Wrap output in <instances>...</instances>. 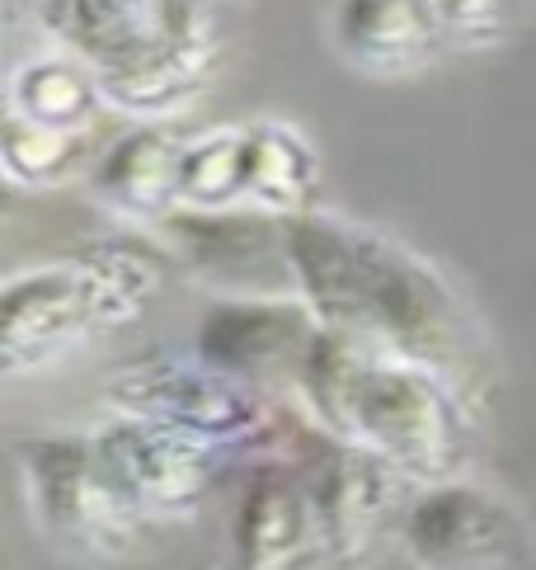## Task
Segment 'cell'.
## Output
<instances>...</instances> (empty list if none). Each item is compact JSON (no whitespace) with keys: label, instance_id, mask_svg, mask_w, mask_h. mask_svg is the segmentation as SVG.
Returning <instances> with one entry per match:
<instances>
[{"label":"cell","instance_id":"obj_14","mask_svg":"<svg viewBox=\"0 0 536 570\" xmlns=\"http://www.w3.org/2000/svg\"><path fill=\"white\" fill-rule=\"evenodd\" d=\"M189 137L179 124H137L122 132L113 147L95 160L90 194L122 227L156 232L165 217L179 213V185H183V151Z\"/></svg>","mask_w":536,"mask_h":570},{"label":"cell","instance_id":"obj_20","mask_svg":"<svg viewBox=\"0 0 536 570\" xmlns=\"http://www.w3.org/2000/svg\"><path fill=\"white\" fill-rule=\"evenodd\" d=\"M438 14L461 48H494L513 29V0H438Z\"/></svg>","mask_w":536,"mask_h":570},{"label":"cell","instance_id":"obj_18","mask_svg":"<svg viewBox=\"0 0 536 570\" xmlns=\"http://www.w3.org/2000/svg\"><path fill=\"white\" fill-rule=\"evenodd\" d=\"M86 156H90V132L43 128L19 114H6V124H0V170H6V185L19 194L67 189L76 170L86 166Z\"/></svg>","mask_w":536,"mask_h":570},{"label":"cell","instance_id":"obj_1","mask_svg":"<svg viewBox=\"0 0 536 570\" xmlns=\"http://www.w3.org/2000/svg\"><path fill=\"white\" fill-rule=\"evenodd\" d=\"M287 264L325 331L428 363L470 401L485 396L489 340L480 321L438 264L400 236L316 208L287 222Z\"/></svg>","mask_w":536,"mask_h":570},{"label":"cell","instance_id":"obj_16","mask_svg":"<svg viewBox=\"0 0 536 570\" xmlns=\"http://www.w3.org/2000/svg\"><path fill=\"white\" fill-rule=\"evenodd\" d=\"M325 160L320 147L287 118L245 124V203L282 222L320 208Z\"/></svg>","mask_w":536,"mask_h":570},{"label":"cell","instance_id":"obj_3","mask_svg":"<svg viewBox=\"0 0 536 570\" xmlns=\"http://www.w3.org/2000/svg\"><path fill=\"white\" fill-rule=\"evenodd\" d=\"M105 405L113 415L170 424L179 434L231 453L240 466L282 443L297 405L274 401L226 377L198 354H141L105 377Z\"/></svg>","mask_w":536,"mask_h":570},{"label":"cell","instance_id":"obj_9","mask_svg":"<svg viewBox=\"0 0 536 570\" xmlns=\"http://www.w3.org/2000/svg\"><path fill=\"white\" fill-rule=\"evenodd\" d=\"M415 570H536L527 519L476 481L424 485L400 523Z\"/></svg>","mask_w":536,"mask_h":570},{"label":"cell","instance_id":"obj_8","mask_svg":"<svg viewBox=\"0 0 536 570\" xmlns=\"http://www.w3.org/2000/svg\"><path fill=\"white\" fill-rule=\"evenodd\" d=\"M170 250L175 269L217 297H274L297 293L292 264H287V222L259 208H179L151 232Z\"/></svg>","mask_w":536,"mask_h":570},{"label":"cell","instance_id":"obj_11","mask_svg":"<svg viewBox=\"0 0 536 570\" xmlns=\"http://www.w3.org/2000/svg\"><path fill=\"white\" fill-rule=\"evenodd\" d=\"M226 570H329L311 485L287 453L240 466L226 523Z\"/></svg>","mask_w":536,"mask_h":570},{"label":"cell","instance_id":"obj_5","mask_svg":"<svg viewBox=\"0 0 536 570\" xmlns=\"http://www.w3.org/2000/svg\"><path fill=\"white\" fill-rule=\"evenodd\" d=\"M274 453L292 458L311 485L329 570H367L381 557L386 538H400V523L419 485L405 481L390 462L320 430L301 405Z\"/></svg>","mask_w":536,"mask_h":570},{"label":"cell","instance_id":"obj_7","mask_svg":"<svg viewBox=\"0 0 536 570\" xmlns=\"http://www.w3.org/2000/svg\"><path fill=\"white\" fill-rule=\"evenodd\" d=\"M325 335L320 316L301 293L274 297H217V307L198 321L193 354L255 392L287 401L301 396L306 368Z\"/></svg>","mask_w":536,"mask_h":570},{"label":"cell","instance_id":"obj_17","mask_svg":"<svg viewBox=\"0 0 536 570\" xmlns=\"http://www.w3.org/2000/svg\"><path fill=\"white\" fill-rule=\"evenodd\" d=\"M105 109L109 99L99 76L86 62H76L71 52L29 57L10 76V90H6V114H19L29 124L61 128V132H90Z\"/></svg>","mask_w":536,"mask_h":570},{"label":"cell","instance_id":"obj_6","mask_svg":"<svg viewBox=\"0 0 536 570\" xmlns=\"http://www.w3.org/2000/svg\"><path fill=\"white\" fill-rule=\"evenodd\" d=\"M105 331H118V316L76 255L19 269L0 288V373L10 382L52 368Z\"/></svg>","mask_w":536,"mask_h":570},{"label":"cell","instance_id":"obj_10","mask_svg":"<svg viewBox=\"0 0 536 570\" xmlns=\"http://www.w3.org/2000/svg\"><path fill=\"white\" fill-rule=\"evenodd\" d=\"M90 434L105 453L109 472L118 476L122 495L137 504V514L147 523L198 514L202 500L212 495V485L236 466V458L221 453V448L137 415L109 411V420Z\"/></svg>","mask_w":536,"mask_h":570},{"label":"cell","instance_id":"obj_15","mask_svg":"<svg viewBox=\"0 0 536 570\" xmlns=\"http://www.w3.org/2000/svg\"><path fill=\"white\" fill-rule=\"evenodd\" d=\"M221 67V29L217 14H202L198 24L175 33L128 71L99 76L109 109L137 124H179L202 95H208L212 76Z\"/></svg>","mask_w":536,"mask_h":570},{"label":"cell","instance_id":"obj_4","mask_svg":"<svg viewBox=\"0 0 536 570\" xmlns=\"http://www.w3.org/2000/svg\"><path fill=\"white\" fill-rule=\"evenodd\" d=\"M33 533L71 566L132 557L147 519L122 495L95 434H38L14 448Z\"/></svg>","mask_w":536,"mask_h":570},{"label":"cell","instance_id":"obj_2","mask_svg":"<svg viewBox=\"0 0 536 570\" xmlns=\"http://www.w3.org/2000/svg\"><path fill=\"white\" fill-rule=\"evenodd\" d=\"M297 405L335 439L390 462L419 491L466 476L476 453V401L447 373L335 331L320 335Z\"/></svg>","mask_w":536,"mask_h":570},{"label":"cell","instance_id":"obj_12","mask_svg":"<svg viewBox=\"0 0 536 570\" xmlns=\"http://www.w3.org/2000/svg\"><path fill=\"white\" fill-rule=\"evenodd\" d=\"M329 43L339 62L377 86H405L443 62L451 33L438 0H335Z\"/></svg>","mask_w":536,"mask_h":570},{"label":"cell","instance_id":"obj_13","mask_svg":"<svg viewBox=\"0 0 536 570\" xmlns=\"http://www.w3.org/2000/svg\"><path fill=\"white\" fill-rule=\"evenodd\" d=\"M202 14H212L202 0H43L38 24L95 76H113L198 24Z\"/></svg>","mask_w":536,"mask_h":570},{"label":"cell","instance_id":"obj_19","mask_svg":"<svg viewBox=\"0 0 536 570\" xmlns=\"http://www.w3.org/2000/svg\"><path fill=\"white\" fill-rule=\"evenodd\" d=\"M179 203L202 213L245 208V124H217L189 137Z\"/></svg>","mask_w":536,"mask_h":570}]
</instances>
